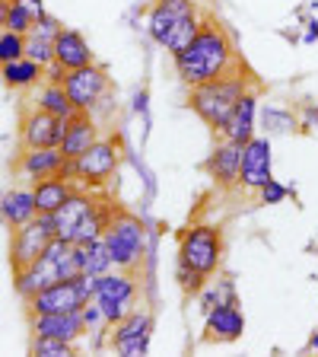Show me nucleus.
Masks as SVG:
<instances>
[{
    "mask_svg": "<svg viewBox=\"0 0 318 357\" xmlns=\"http://www.w3.org/2000/svg\"><path fill=\"white\" fill-rule=\"evenodd\" d=\"M252 86H261V80L252 74L248 64H239L236 70L216 77V80L188 86V109L216 134L223 128V121L230 119V112L236 109V102L242 99V93Z\"/></svg>",
    "mask_w": 318,
    "mask_h": 357,
    "instance_id": "obj_2",
    "label": "nucleus"
},
{
    "mask_svg": "<svg viewBox=\"0 0 318 357\" xmlns=\"http://www.w3.org/2000/svg\"><path fill=\"white\" fill-rule=\"evenodd\" d=\"M153 328H156V319H153V310L147 306H134L121 322L109 328V348L121 357H143L150 354V342H153Z\"/></svg>",
    "mask_w": 318,
    "mask_h": 357,
    "instance_id": "obj_8",
    "label": "nucleus"
},
{
    "mask_svg": "<svg viewBox=\"0 0 318 357\" xmlns=\"http://www.w3.org/2000/svg\"><path fill=\"white\" fill-rule=\"evenodd\" d=\"M111 268H115V261H111V252H109V245H105V239H93V243L83 245V271H86V275L102 278Z\"/></svg>",
    "mask_w": 318,
    "mask_h": 357,
    "instance_id": "obj_28",
    "label": "nucleus"
},
{
    "mask_svg": "<svg viewBox=\"0 0 318 357\" xmlns=\"http://www.w3.org/2000/svg\"><path fill=\"white\" fill-rule=\"evenodd\" d=\"M305 26H309V29H305L303 42H305V45H312V42H315V38H318V20H309V22H305Z\"/></svg>",
    "mask_w": 318,
    "mask_h": 357,
    "instance_id": "obj_38",
    "label": "nucleus"
},
{
    "mask_svg": "<svg viewBox=\"0 0 318 357\" xmlns=\"http://www.w3.org/2000/svg\"><path fill=\"white\" fill-rule=\"evenodd\" d=\"M242 147H245V144L216 137L214 150H210V156H207V163H204V172L210 176V182H214L216 188H239V172H242Z\"/></svg>",
    "mask_w": 318,
    "mask_h": 357,
    "instance_id": "obj_17",
    "label": "nucleus"
},
{
    "mask_svg": "<svg viewBox=\"0 0 318 357\" xmlns=\"http://www.w3.org/2000/svg\"><path fill=\"white\" fill-rule=\"evenodd\" d=\"M287 195H289V188L283 185V182H277L274 176H271L264 185L255 192V198H258L261 204H280V201H287Z\"/></svg>",
    "mask_w": 318,
    "mask_h": 357,
    "instance_id": "obj_35",
    "label": "nucleus"
},
{
    "mask_svg": "<svg viewBox=\"0 0 318 357\" xmlns=\"http://www.w3.org/2000/svg\"><path fill=\"white\" fill-rule=\"evenodd\" d=\"M309 351H312V354H318V328L312 332V338H309Z\"/></svg>",
    "mask_w": 318,
    "mask_h": 357,
    "instance_id": "obj_39",
    "label": "nucleus"
},
{
    "mask_svg": "<svg viewBox=\"0 0 318 357\" xmlns=\"http://www.w3.org/2000/svg\"><path fill=\"white\" fill-rule=\"evenodd\" d=\"M137 271H125V268H111L102 278H96V303L102 310L105 322L115 326L127 316V312L137 306V297H141V281H137Z\"/></svg>",
    "mask_w": 318,
    "mask_h": 357,
    "instance_id": "obj_7",
    "label": "nucleus"
},
{
    "mask_svg": "<svg viewBox=\"0 0 318 357\" xmlns=\"http://www.w3.org/2000/svg\"><path fill=\"white\" fill-rule=\"evenodd\" d=\"M223 252H226L223 230L214 227V223H191L178 236V265L191 268V271L204 275L207 281L220 271Z\"/></svg>",
    "mask_w": 318,
    "mask_h": 357,
    "instance_id": "obj_5",
    "label": "nucleus"
},
{
    "mask_svg": "<svg viewBox=\"0 0 318 357\" xmlns=\"http://www.w3.org/2000/svg\"><path fill=\"white\" fill-rule=\"evenodd\" d=\"M261 128H264L267 137H287V134L303 131L299 115L293 109H283V105H264L261 109Z\"/></svg>",
    "mask_w": 318,
    "mask_h": 357,
    "instance_id": "obj_27",
    "label": "nucleus"
},
{
    "mask_svg": "<svg viewBox=\"0 0 318 357\" xmlns=\"http://www.w3.org/2000/svg\"><path fill=\"white\" fill-rule=\"evenodd\" d=\"M89 300L83 297L77 278H67V281H54L51 287L38 290L32 300H26V316L32 312H80Z\"/></svg>",
    "mask_w": 318,
    "mask_h": 357,
    "instance_id": "obj_15",
    "label": "nucleus"
},
{
    "mask_svg": "<svg viewBox=\"0 0 318 357\" xmlns=\"http://www.w3.org/2000/svg\"><path fill=\"white\" fill-rule=\"evenodd\" d=\"M299 125H303V131H315V128H318V105H312V102H305V105H303Z\"/></svg>",
    "mask_w": 318,
    "mask_h": 357,
    "instance_id": "obj_36",
    "label": "nucleus"
},
{
    "mask_svg": "<svg viewBox=\"0 0 318 357\" xmlns=\"http://www.w3.org/2000/svg\"><path fill=\"white\" fill-rule=\"evenodd\" d=\"M29 354H35V357H70V354H77V344L64 342V338H54V335H32Z\"/></svg>",
    "mask_w": 318,
    "mask_h": 357,
    "instance_id": "obj_29",
    "label": "nucleus"
},
{
    "mask_svg": "<svg viewBox=\"0 0 318 357\" xmlns=\"http://www.w3.org/2000/svg\"><path fill=\"white\" fill-rule=\"evenodd\" d=\"M121 156H125V144H121L118 131L102 134L89 150H83L77 160H70V178L80 188H93L102 192L111 185V178L121 169Z\"/></svg>",
    "mask_w": 318,
    "mask_h": 357,
    "instance_id": "obj_4",
    "label": "nucleus"
},
{
    "mask_svg": "<svg viewBox=\"0 0 318 357\" xmlns=\"http://www.w3.org/2000/svg\"><path fill=\"white\" fill-rule=\"evenodd\" d=\"M274 176V153H271V137L255 134L242 147V172H239V192L255 195L267 178Z\"/></svg>",
    "mask_w": 318,
    "mask_h": 357,
    "instance_id": "obj_12",
    "label": "nucleus"
},
{
    "mask_svg": "<svg viewBox=\"0 0 318 357\" xmlns=\"http://www.w3.org/2000/svg\"><path fill=\"white\" fill-rule=\"evenodd\" d=\"M35 195H32V185H13L0 195V220L7 223L10 230L29 223L35 217Z\"/></svg>",
    "mask_w": 318,
    "mask_h": 357,
    "instance_id": "obj_22",
    "label": "nucleus"
},
{
    "mask_svg": "<svg viewBox=\"0 0 318 357\" xmlns=\"http://www.w3.org/2000/svg\"><path fill=\"white\" fill-rule=\"evenodd\" d=\"M58 239L54 233V220L51 214H35L29 223H22L13 230V239H10V265L13 271L19 268H29L32 261L42 259V252Z\"/></svg>",
    "mask_w": 318,
    "mask_h": 357,
    "instance_id": "obj_9",
    "label": "nucleus"
},
{
    "mask_svg": "<svg viewBox=\"0 0 318 357\" xmlns=\"http://www.w3.org/2000/svg\"><path fill=\"white\" fill-rule=\"evenodd\" d=\"M22 54H26V36L13 29H0V64H10Z\"/></svg>",
    "mask_w": 318,
    "mask_h": 357,
    "instance_id": "obj_30",
    "label": "nucleus"
},
{
    "mask_svg": "<svg viewBox=\"0 0 318 357\" xmlns=\"http://www.w3.org/2000/svg\"><path fill=\"white\" fill-rule=\"evenodd\" d=\"M0 77H3V83L10 89H35L45 80V67L22 54V58L10 61V64H0Z\"/></svg>",
    "mask_w": 318,
    "mask_h": 357,
    "instance_id": "obj_25",
    "label": "nucleus"
},
{
    "mask_svg": "<svg viewBox=\"0 0 318 357\" xmlns=\"http://www.w3.org/2000/svg\"><path fill=\"white\" fill-rule=\"evenodd\" d=\"M13 3H19V7L26 10V13L32 16V20H42V16L48 13V10H45V3H42V0H13Z\"/></svg>",
    "mask_w": 318,
    "mask_h": 357,
    "instance_id": "obj_37",
    "label": "nucleus"
},
{
    "mask_svg": "<svg viewBox=\"0 0 318 357\" xmlns=\"http://www.w3.org/2000/svg\"><path fill=\"white\" fill-rule=\"evenodd\" d=\"M258 99H261V86L245 89L242 99L236 102V109L230 112V119L223 121V128L216 131V137H223V141H236V144L252 141L255 131H258V112H261Z\"/></svg>",
    "mask_w": 318,
    "mask_h": 357,
    "instance_id": "obj_16",
    "label": "nucleus"
},
{
    "mask_svg": "<svg viewBox=\"0 0 318 357\" xmlns=\"http://www.w3.org/2000/svg\"><path fill=\"white\" fill-rule=\"evenodd\" d=\"M102 137V121L93 115V112H74L67 119V131H64V141H61V153L67 160H77L83 150H89L93 144Z\"/></svg>",
    "mask_w": 318,
    "mask_h": 357,
    "instance_id": "obj_19",
    "label": "nucleus"
},
{
    "mask_svg": "<svg viewBox=\"0 0 318 357\" xmlns=\"http://www.w3.org/2000/svg\"><path fill=\"white\" fill-rule=\"evenodd\" d=\"M32 16L26 13V10L19 7V3H13V0H10L7 3V16H3V26H0V29H13V32H19V36H26V32L32 29Z\"/></svg>",
    "mask_w": 318,
    "mask_h": 357,
    "instance_id": "obj_33",
    "label": "nucleus"
},
{
    "mask_svg": "<svg viewBox=\"0 0 318 357\" xmlns=\"http://www.w3.org/2000/svg\"><path fill=\"white\" fill-rule=\"evenodd\" d=\"M26 58L38 61L42 67H51L54 64V42H45V38L26 36Z\"/></svg>",
    "mask_w": 318,
    "mask_h": 357,
    "instance_id": "obj_31",
    "label": "nucleus"
},
{
    "mask_svg": "<svg viewBox=\"0 0 318 357\" xmlns=\"http://www.w3.org/2000/svg\"><path fill=\"white\" fill-rule=\"evenodd\" d=\"M172 64H175V74L185 86H198V83H207L223 74H230L239 64H245V61L236 48L232 32L226 29V22L216 13L204 10L198 36L191 38V45L185 52H178L172 58Z\"/></svg>",
    "mask_w": 318,
    "mask_h": 357,
    "instance_id": "obj_1",
    "label": "nucleus"
},
{
    "mask_svg": "<svg viewBox=\"0 0 318 357\" xmlns=\"http://www.w3.org/2000/svg\"><path fill=\"white\" fill-rule=\"evenodd\" d=\"M61 29H64V22H61L58 16L45 13L42 20H35V22H32V29L26 32V36H35V38H45V42H54Z\"/></svg>",
    "mask_w": 318,
    "mask_h": 357,
    "instance_id": "obj_34",
    "label": "nucleus"
},
{
    "mask_svg": "<svg viewBox=\"0 0 318 357\" xmlns=\"http://www.w3.org/2000/svg\"><path fill=\"white\" fill-rule=\"evenodd\" d=\"M29 319L32 335H54L64 342H80L86 338V326H83V312H32Z\"/></svg>",
    "mask_w": 318,
    "mask_h": 357,
    "instance_id": "obj_20",
    "label": "nucleus"
},
{
    "mask_svg": "<svg viewBox=\"0 0 318 357\" xmlns=\"http://www.w3.org/2000/svg\"><path fill=\"white\" fill-rule=\"evenodd\" d=\"M64 93L67 99L74 102L77 112H93L105 96L111 93V77L102 64H83V67H74L64 74Z\"/></svg>",
    "mask_w": 318,
    "mask_h": 357,
    "instance_id": "obj_10",
    "label": "nucleus"
},
{
    "mask_svg": "<svg viewBox=\"0 0 318 357\" xmlns=\"http://www.w3.org/2000/svg\"><path fill=\"white\" fill-rule=\"evenodd\" d=\"M29 102L45 112H51V115H58V119H70L77 112L74 102H70L64 93V83H58V80H42L35 86V93L29 96Z\"/></svg>",
    "mask_w": 318,
    "mask_h": 357,
    "instance_id": "obj_26",
    "label": "nucleus"
},
{
    "mask_svg": "<svg viewBox=\"0 0 318 357\" xmlns=\"http://www.w3.org/2000/svg\"><path fill=\"white\" fill-rule=\"evenodd\" d=\"M102 239L109 245L115 268H125V271H137L141 275V265L147 259V227H143L141 217L118 208Z\"/></svg>",
    "mask_w": 318,
    "mask_h": 357,
    "instance_id": "obj_6",
    "label": "nucleus"
},
{
    "mask_svg": "<svg viewBox=\"0 0 318 357\" xmlns=\"http://www.w3.org/2000/svg\"><path fill=\"white\" fill-rule=\"evenodd\" d=\"M99 192H93V188H74V195L61 204L58 211L51 214L54 220V233H58V239H67V243H74V233L80 230V223L83 217L93 211V204H96Z\"/></svg>",
    "mask_w": 318,
    "mask_h": 357,
    "instance_id": "obj_18",
    "label": "nucleus"
},
{
    "mask_svg": "<svg viewBox=\"0 0 318 357\" xmlns=\"http://www.w3.org/2000/svg\"><path fill=\"white\" fill-rule=\"evenodd\" d=\"M200 16L204 10L198 7V0H150L143 26H147V36L153 38V45L166 48L175 58L198 36Z\"/></svg>",
    "mask_w": 318,
    "mask_h": 357,
    "instance_id": "obj_3",
    "label": "nucleus"
},
{
    "mask_svg": "<svg viewBox=\"0 0 318 357\" xmlns=\"http://www.w3.org/2000/svg\"><path fill=\"white\" fill-rule=\"evenodd\" d=\"M13 176L19 182H38L48 176H67L70 178V160L61 153V147H42V150H19L13 160Z\"/></svg>",
    "mask_w": 318,
    "mask_h": 357,
    "instance_id": "obj_14",
    "label": "nucleus"
},
{
    "mask_svg": "<svg viewBox=\"0 0 318 357\" xmlns=\"http://www.w3.org/2000/svg\"><path fill=\"white\" fill-rule=\"evenodd\" d=\"M118 208H121V204H115L109 195L99 192V198H96V204H93V211L83 217L80 230L74 233V243H77V245H86V243H93V239H102L105 230H109L111 217H115V211H118Z\"/></svg>",
    "mask_w": 318,
    "mask_h": 357,
    "instance_id": "obj_23",
    "label": "nucleus"
},
{
    "mask_svg": "<svg viewBox=\"0 0 318 357\" xmlns=\"http://www.w3.org/2000/svg\"><path fill=\"white\" fill-rule=\"evenodd\" d=\"M67 131V119H58L51 112L38 109L32 102H22L19 109V150H42V147H61Z\"/></svg>",
    "mask_w": 318,
    "mask_h": 357,
    "instance_id": "obj_11",
    "label": "nucleus"
},
{
    "mask_svg": "<svg viewBox=\"0 0 318 357\" xmlns=\"http://www.w3.org/2000/svg\"><path fill=\"white\" fill-rule=\"evenodd\" d=\"M245 332V312L236 300H223V303L210 306L204 312V332H200V342L204 344H232L239 342Z\"/></svg>",
    "mask_w": 318,
    "mask_h": 357,
    "instance_id": "obj_13",
    "label": "nucleus"
},
{
    "mask_svg": "<svg viewBox=\"0 0 318 357\" xmlns=\"http://www.w3.org/2000/svg\"><path fill=\"white\" fill-rule=\"evenodd\" d=\"M175 281H178V287H182L185 297H198L200 290H204V284H207V278L191 271V268H185V265H175Z\"/></svg>",
    "mask_w": 318,
    "mask_h": 357,
    "instance_id": "obj_32",
    "label": "nucleus"
},
{
    "mask_svg": "<svg viewBox=\"0 0 318 357\" xmlns=\"http://www.w3.org/2000/svg\"><path fill=\"white\" fill-rule=\"evenodd\" d=\"M77 182L67 176H48L32 182V195H35V211L38 214H54L70 195H74Z\"/></svg>",
    "mask_w": 318,
    "mask_h": 357,
    "instance_id": "obj_24",
    "label": "nucleus"
},
{
    "mask_svg": "<svg viewBox=\"0 0 318 357\" xmlns=\"http://www.w3.org/2000/svg\"><path fill=\"white\" fill-rule=\"evenodd\" d=\"M96 61V54H93V48H89L86 36H83L80 29H61L58 38H54V64L61 67V70H74V67H83V64H93Z\"/></svg>",
    "mask_w": 318,
    "mask_h": 357,
    "instance_id": "obj_21",
    "label": "nucleus"
}]
</instances>
